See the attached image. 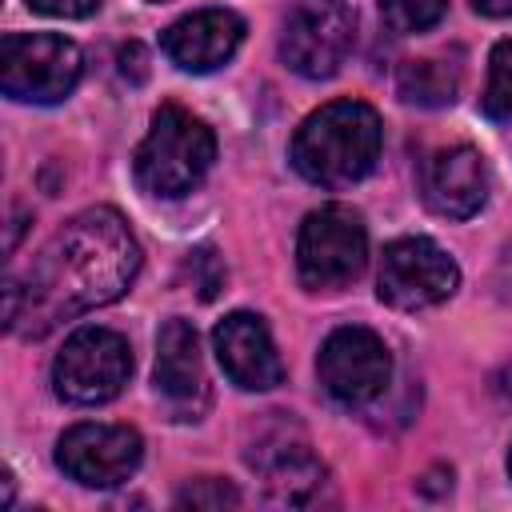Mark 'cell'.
Here are the masks:
<instances>
[{
  "instance_id": "8fae6325",
  "label": "cell",
  "mask_w": 512,
  "mask_h": 512,
  "mask_svg": "<svg viewBox=\"0 0 512 512\" xmlns=\"http://www.w3.org/2000/svg\"><path fill=\"white\" fill-rule=\"evenodd\" d=\"M144 460V440L128 424H72L56 444V464L84 488H116Z\"/></svg>"
},
{
  "instance_id": "7c38bea8",
  "label": "cell",
  "mask_w": 512,
  "mask_h": 512,
  "mask_svg": "<svg viewBox=\"0 0 512 512\" xmlns=\"http://www.w3.org/2000/svg\"><path fill=\"white\" fill-rule=\"evenodd\" d=\"M420 196L444 220H468V216H476L484 208V196H488L484 156L472 144L436 148L424 160V168H420Z\"/></svg>"
},
{
  "instance_id": "8992f818",
  "label": "cell",
  "mask_w": 512,
  "mask_h": 512,
  "mask_svg": "<svg viewBox=\"0 0 512 512\" xmlns=\"http://www.w3.org/2000/svg\"><path fill=\"white\" fill-rule=\"evenodd\" d=\"M356 44V12L344 0H288L280 20V60L304 80L340 72Z\"/></svg>"
},
{
  "instance_id": "ba28073f",
  "label": "cell",
  "mask_w": 512,
  "mask_h": 512,
  "mask_svg": "<svg viewBox=\"0 0 512 512\" xmlns=\"http://www.w3.org/2000/svg\"><path fill=\"white\" fill-rule=\"evenodd\" d=\"M244 460H248V468L260 472L264 500L280 504V508H308L320 500V492L328 484L324 464L312 456L304 432L292 420H284V412H276V420L256 432Z\"/></svg>"
},
{
  "instance_id": "7402d4cb",
  "label": "cell",
  "mask_w": 512,
  "mask_h": 512,
  "mask_svg": "<svg viewBox=\"0 0 512 512\" xmlns=\"http://www.w3.org/2000/svg\"><path fill=\"white\" fill-rule=\"evenodd\" d=\"M472 4L484 16H512V0H472Z\"/></svg>"
},
{
  "instance_id": "3957f363",
  "label": "cell",
  "mask_w": 512,
  "mask_h": 512,
  "mask_svg": "<svg viewBox=\"0 0 512 512\" xmlns=\"http://www.w3.org/2000/svg\"><path fill=\"white\" fill-rule=\"evenodd\" d=\"M216 160L212 128L180 104H160L152 112V128L136 148V184L152 196H184L192 192Z\"/></svg>"
},
{
  "instance_id": "2e32d148",
  "label": "cell",
  "mask_w": 512,
  "mask_h": 512,
  "mask_svg": "<svg viewBox=\"0 0 512 512\" xmlns=\"http://www.w3.org/2000/svg\"><path fill=\"white\" fill-rule=\"evenodd\" d=\"M396 92H400V100H408L416 108H444L460 92V64L448 56L404 60L396 72Z\"/></svg>"
},
{
  "instance_id": "ffe728a7",
  "label": "cell",
  "mask_w": 512,
  "mask_h": 512,
  "mask_svg": "<svg viewBox=\"0 0 512 512\" xmlns=\"http://www.w3.org/2000/svg\"><path fill=\"white\" fill-rule=\"evenodd\" d=\"M104 0H28L32 12H44V16H64V20H80V16H92Z\"/></svg>"
},
{
  "instance_id": "9c48e42d",
  "label": "cell",
  "mask_w": 512,
  "mask_h": 512,
  "mask_svg": "<svg viewBox=\"0 0 512 512\" xmlns=\"http://www.w3.org/2000/svg\"><path fill=\"white\" fill-rule=\"evenodd\" d=\"M460 288L456 260L428 236H400L380 256L376 292L400 312H420L444 304Z\"/></svg>"
},
{
  "instance_id": "52a82bcc",
  "label": "cell",
  "mask_w": 512,
  "mask_h": 512,
  "mask_svg": "<svg viewBox=\"0 0 512 512\" xmlns=\"http://www.w3.org/2000/svg\"><path fill=\"white\" fill-rule=\"evenodd\" d=\"M132 376V348L120 332L88 324L76 328L64 348L52 360V384L56 396L68 404H108L112 396H120V388Z\"/></svg>"
},
{
  "instance_id": "6da1fadb",
  "label": "cell",
  "mask_w": 512,
  "mask_h": 512,
  "mask_svg": "<svg viewBox=\"0 0 512 512\" xmlns=\"http://www.w3.org/2000/svg\"><path fill=\"white\" fill-rule=\"evenodd\" d=\"M140 272V244L116 208L72 216L28 264L4 284V324L40 340L64 320L104 308L128 292Z\"/></svg>"
},
{
  "instance_id": "5b68a950",
  "label": "cell",
  "mask_w": 512,
  "mask_h": 512,
  "mask_svg": "<svg viewBox=\"0 0 512 512\" xmlns=\"http://www.w3.org/2000/svg\"><path fill=\"white\" fill-rule=\"evenodd\" d=\"M84 72V56L56 32H8L0 40V88L20 104H60Z\"/></svg>"
},
{
  "instance_id": "4fadbf2b",
  "label": "cell",
  "mask_w": 512,
  "mask_h": 512,
  "mask_svg": "<svg viewBox=\"0 0 512 512\" xmlns=\"http://www.w3.org/2000/svg\"><path fill=\"white\" fill-rule=\"evenodd\" d=\"M216 344V360L228 372V380L244 392H268L284 380V364L280 352L272 344L268 324L256 312H232L216 324L212 332Z\"/></svg>"
},
{
  "instance_id": "d6986e66",
  "label": "cell",
  "mask_w": 512,
  "mask_h": 512,
  "mask_svg": "<svg viewBox=\"0 0 512 512\" xmlns=\"http://www.w3.org/2000/svg\"><path fill=\"white\" fill-rule=\"evenodd\" d=\"M236 504H240V492L228 480H216V476L192 480L176 492V508H236Z\"/></svg>"
},
{
  "instance_id": "e0dca14e",
  "label": "cell",
  "mask_w": 512,
  "mask_h": 512,
  "mask_svg": "<svg viewBox=\"0 0 512 512\" xmlns=\"http://www.w3.org/2000/svg\"><path fill=\"white\" fill-rule=\"evenodd\" d=\"M484 112L492 120H512V40H500L488 56V84L480 96Z\"/></svg>"
},
{
  "instance_id": "5bb4252c",
  "label": "cell",
  "mask_w": 512,
  "mask_h": 512,
  "mask_svg": "<svg viewBox=\"0 0 512 512\" xmlns=\"http://www.w3.org/2000/svg\"><path fill=\"white\" fill-rule=\"evenodd\" d=\"M156 392L172 404L180 416H200L208 404V376L200 360V336L188 320L172 316L164 320L156 336Z\"/></svg>"
},
{
  "instance_id": "277c9868",
  "label": "cell",
  "mask_w": 512,
  "mask_h": 512,
  "mask_svg": "<svg viewBox=\"0 0 512 512\" xmlns=\"http://www.w3.org/2000/svg\"><path fill=\"white\" fill-rule=\"evenodd\" d=\"M368 260V232L360 212L344 204H324L304 216L296 236V272L308 292L348 288Z\"/></svg>"
},
{
  "instance_id": "44dd1931",
  "label": "cell",
  "mask_w": 512,
  "mask_h": 512,
  "mask_svg": "<svg viewBox=\"0 0 512 512\" xmlns=\"http://www.w3.org/2000/svg\"><path fill=\"white\" fill-rule=\"evenodd\" d=\"M128 68H132V80H144V48L140 44H128V48H120V72L128 76Z\"/></svg>"
},
{
  "instance_id": "603a6c76",
  "label": "cell",
  "mask_w": 512,
  "mask_h": 512,
  "mask_svg": "<svg viewBox=\"0 0 512 512\" xmlns=\"http://www.w3.org/2000/svg\"><path fill=\"white\" fill-rule=\"evenodd\" d=\"M508 472H512V452H508Z\"/></svg>"
},
{
  "instance_id": "30bf717a",
  "label": "cell",
  "mask_w": 512,
  "mask_h": 512,
  "mask_svg": "<svg viewBox=\"0 0 512 512\" xmlns=\"http://www.w3.org/2000/svg\"><path fill=\"white\" fill-rule=\"evenodd\" d=\"M316 372H320V384H324V392L332 400L368 404L392 380V352L372 328L344 324L320 344Z\"/></svg>"
},
{
  "instance_id": "ac0fdd59",
  "label": "cell",
  "mask_w": 512,
  "mask_h": 512,
  "mask_svg": "<svg viewBox=\"0 0 512 512\" xmlns=\"http://www.w3.org/2000/svg\"><path fill=\"white\" fill-rule=\"evenodd\" d=\"M448 12V0H380V16L392 32L412 36V32H428L432 24H440V16Z\"/></svg>"
},
{
  "instance_id": "9a60e30c",
  "label": "cell",
  "mask_w": 512,
  "mask_h": 512,
  "mask_svg": "<svg viewBox=\"0 0 512 512\" xmlns=\"http://www.w3.org/2000/svg\"><path fill=\"white\" fill-rule=\"evenodd\" d=\"M244 40V20L228 8H200L164 28L160 48L184 72H212L232 60Z\"/></svg>"
},
{
  "instance_id": "7a4b0ae2",
  "label": "cell",
  "mask_w": 512,
  "mask_h": 512,
  "mask_svg": "<svg viewBox=\"0 0 512 512\" xmlns=\"http://www.w3.org/2000/svg\"><path fill=\"white\" fill-rule=\"evenodd\" d=\"M380 144H384V128L372 104L332 100L312 116H304V124L292 136L288 160L308 184L348 188L376 168Z\"/></svg>"
}]
</instances>
